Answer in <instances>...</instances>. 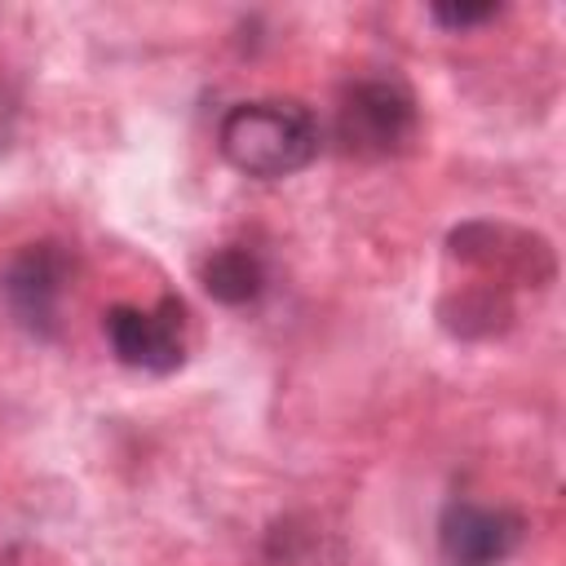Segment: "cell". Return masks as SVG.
I'll return each mask as SVG.
<instances>
[{
  "label": "cell",
  "mask_w": 566,
  "mask_h": 566,
  "mask_svg": "<svg viewBox=\"0 0 566 566\" xmlns=\"http://www.w3.org/2000/svg\"><path fill=\"white\" fill-rule=\"evenodd\" d=\"M217 146L230 168L243 177H292L318 155V124L310 106L292 97H261V102H239L221 115Z\"/></svg>",
  "instance_id": "cell-1"
},
{
  "label": "cell",
  "mask_w": 566,
  "mask_h": 566,
  "mask_svg": "<svg viewBox=\"0 0 566 566\" xmlns=\"http://www.w3.org/2000/svg\"><path fill=\"white\" fill-rule=\"evenodd\" d=\"M416 124H420L416 97L394 75L358 80L336 106V142L363 159H385L407 150V142L416 137Z\"/></svg>",
  "instance_id": "cell-2"
},
{
  "label": "cell",
  "mask_w": 566,
  "mask_h": 566,
  "mask_svg": "<svg viewBox=\"0 0 566 566\" xmlns=\"http://www.w3.org/2000/svg\"><path fill=\"white\" fill-rule=\"evenodd\" d=\"M71 279V256L62 243L44 239V243H27L0 274V292L9 314L18 318V327H27L31 336H53L57 332V305Z\"/></svg>",
  "instance_id": "cell-3"
},
{
  "label": "cell",
  "mask_w": 566,
  "mask_h": 566,
  "mask_svg": "<svg viewBox=\"0 0 566 566\" xmlns=\"http://www.w3.org/2000/svg\"><path fill=\"white\" fill-rule=\"evenodd\" d=\"M106 340L124 367L142 371H177L186 358V305L177 296H164L155 310L137 305H111L106 310Z\"/></svg>",
  "instance_id": "cell-4"
},
{
  "label": "cell",
  "mask_w": 566,
  "mask_h": 566,
  "mask_svg": "<svg viewBox=\"0 0 566 566\" xmlns=\"http://www.w3.org/2000/svg\"><path fill=\"white\" fill-rule=\"evenodd\" d=\"M526 535V522L513 509H486L451 500L438 517V553L447 566H504Z\"/></svg>",
  "instance_id": "cell-5"
},
{
  "label": "cell",
  "mask_w": 566,
  "mask_h": 566,
  "mask_svg": "<svg viewBox=\"0 0 566 566\" xmlns=\"http://www.w3.org/2000/svg\"><path fill=\"white\" fill-rule=\"evenodd\" d=\"M451 256L469 261L486 274H509L522 283H548L553 279V252L539 234L513 230V226H491V221H469L451 230Z\"/></svg>",
  "instance_id": "cell-6"
},
{
  "label": "cell",
  "mask_w": 566,
  "mask_h": 566,
  "mask_svg": "<svg viewBox=\"0 0 566 566\" xmlns=\"http://www.w3.org/2000/svg\"><path fill=\"white\" fill-rule=\"evenodd\" d=\"M199 283L212 301L221 305H248L261 296L265 287V270L256 261L252 248H239V243H226V248H212L203 261H199Z\"/></svg>",
  "instance_id": "cell-7"
},
{
  "label": "cell",
  "mask_w": 566,
  "mask_h": 566,
  "mask_svg": "<svg viewBox=\"0 0 566 566\" xmlns=\"http://www.w3.org/2000/svg\"><path fill=\"white\" fill-rule=\"evenodd\" d=\"M500 13V4H429V18L447 31H464V27H478V22H491Z\"/></svg>",
  "instance_id": "cell-8"
}]
</instances>
